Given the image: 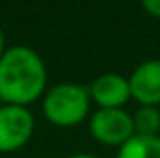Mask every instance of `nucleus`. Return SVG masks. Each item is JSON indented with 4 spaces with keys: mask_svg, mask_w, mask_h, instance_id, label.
Returning <instances> with one entry per match:
<instances>
[{
    "mask_svg": "<svg viewBox=\"0 0 160 158\" xmlns=\"http://www.w3.org/2000/svg\"><path fill=\"white\" fill-rule=\"evenodd\" d=\"M69 158H97V156H93V155H86V153H80V155H73V156H69Z\"/></svg>",
    "mask_w": 160,
    "mask_h": 158,
    "instance_id": "nucleus-11",
    "label": "nucleus"
},
{
    "mask_svg": "<svg viewBox=\"0 0 160 158\" xmlns=\"http://www.w3.org/2000/svg\"><path fill=\"white\" fill-rule=\"evenodd\" d=\"M36 128L34 116L24 106H0V153H15L22 149Z\"/></svg>",
    "mask_w": 160,
    "mask_h": 158,
    "instance_id": "nucleus-3",
    "label": "nucleus"
},
{
    "mask_svg": "<svg viewBox=\"0 0 160 158\" xmlns=\"http://www.w3.org/2000/svg\"><path fill=\"white\" fill-rule=\"evenodd\" d=\"M89 99L99 106V110L108 108H123L130 99L128 80L118 73H106L93 80L88 87Z\"/></svg>",
    "mask_w": 160,
    "mask_h": 158,
    "instance_id": "nucleus-6",
    "label": "nucleus"
},
{
    "mask_svg": "<svg viewBox=\"0 0 160 158\" xmlns=\"http://www.w3.org/2000/svg\"><path fill=\"white\" fill-rule=\"evenodd\" d=\"M142 7L155 19H160V0H143Z\"/></svg>",
    "mask_w": 160,
    "mask_h": 158,
    "instance_id": "nucleus-9",
    "label": "nucleus"
},
{
    "mask_svg": "<svg viewBox=\"0 0 160 158\" xmlns=\"http://www.w3.org/2000/svg\"><path fill=\"white\" fill-rule=\"evenodd\" d=\"M0 106H2V101H0Z\"/></svg>",
    "mask_w": 160,
    "mask_h": 158,
    "instance_id": "nucleus-12",
    "label": "nucleus"
},
{
    "mask_svg": "<svg viewBox=\"0 0 160 158\" xmlns=\"http://www.w3.org/2000/svg\"><path fill=\"white\" fill-rule=\"evenodd\" d=\"M6 52V37H4V32H2V28H0V58H2V54Z\"/></svg>",
    "mask_w": 160,
    "mask_h": 158,
    "instance_id": "nucleus-10",
    "label": "nucleus"
},
{
    "mask_svg": "<svg viewBox=\"0 0 160 158\" xmlns=\"http://www.w3.org/2000/svg\"><path fill=\"white\" fill-rule=\"evenodd\" d=\"M89 132L99 143L119 149L134 136V121L123 108L97 110L89 119Z\"/></svg>",
    "mask_w": 160,
    "mask_h": 158,
    "instance_id": "nucleus-4",
    "label": "nucleus"
},
{
    "mask_svg": "<svg viewBox=\"0 0 160 158\" xmlns=\"http://www.w3.org/2000/svg\"><path fill=\"white\" fill-rule=\"evenodd\" d=\"M116 158H160V136L134 134L118 149Z\"/></svg>",
    "mask_w": 160,
    "mask_h": 158,
    "instance_id": "nucleus-7",
    "label": "nucleus"
},
{
    "mask_svg": "<svg viewBox=\"0 0 160 158\" xmlns=\"http://www.w3.org/2000/svg\"><path fill=\"white\" fill-rule=\"evenodd\" d=\"M89 104V89L73 82L58 84L43 95V114L47 121L63 128L80 125L88 117Z\"/></svg>",
    "mask_w": 160,
    "mask_h": 158,
    "instance_id": "nucleus-2",
    "label": "nucleus"
},
{
    "mask_svg": "<svg viewBox=\"0 0 160 158\" xmlns=\"http://www.w3.org/2000/svg\"><path fill=\"white\" fill-rule=\"evenodd\" d=\"M47 91V67L30 47L15 45L0 58V101L2 104L24 106L36 102Z\"/></svg>",
    "mask_w": 160,
    "mask_h": 158,
    "instance_id": "nucleus-1",
    "label": "nucleus"
},
{
    "mask_svg": "<svg viewBox=\"0 0 160 158\" xmlns=\"http://www.w3.org/2000/svg\"><path fill=\"white\" fill-rule=\"evenodd\" d=\"M130 99L142 106L160 104V60H147L140 63L128 77Z\"/></svg>",
    "mask_w": 160,
    "mask_h": 158,
    "instance_id": "nucleus-5",
    "label": "nucleus"
},
{
    "mask_svg": "<svg viewBox=\"0 0 160 158\" xmlns=\"http://www.w3.org/2000/svg\"><path fill=\"white\" fill-rule=\"evenodd\" d=\"M134 134L138 136H158L160 132V110L155 106H140L132 116Z\"/></svg>",
    "mask_w": 160,
    "mask_h": 158,
    "instance_id": "nucleus-8",
    "label": "nucleus"
}]
</instances>
